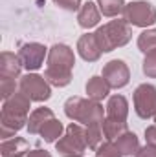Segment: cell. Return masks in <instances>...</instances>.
<instances>
[{"mask_svg":"<svg viewBox=\"0 0 156 157\" xmlns=\"http://www.w3.org/2000/svg\"><path fill=\"white\" fill-rule=\"evenodd\" d=\"M30 102L31 99L24 91L13 93L9 99H4L2 102V113H0V135L2 141L9 139L17 132H20L24 126H28V115H30Z\"/></svg>","mask_w":156,"mask_h":157,"instance_id":"cell-1","label":"cell"},{"mask_svg":"<svg viewBox=\"0 0 156 157\" xmlns=\"http://www.w3.org/2000/svg\"><path fill=\"white\" fill-rule=\"evenodd\" d=\"M74 66H76L74 49L66 44H53L48 51L44 78L55 88H64L72 82Z\"/></svg>","mask_w":156,"mask_h":157,"instance_id":"cell-2","label":"cell"},{"mask_svg":"<svg viewBox=\"0 0 156 157\" xmlns=\"http://www.w3.org/2000/svg\"><path fill=\"white\" fill-rule=\"evenodd\" d=\"M94 35H96V40H97L101 51L110 53V51H114L117 48H123L130 42L132 29L125 18H116V20H110V22L99 26Z\"/></svg>","mask_w":156,"mask_h":157,"instance_id":"cell-3","label":"cell"},{"mask_svg":"<svg viewBox=\"0 0 156 157\" xmlns=\"http://www.w3.org/2000/svg\"><path fill=\"white\" fill-rule=\"evenodd\" d=\"M64 115L79 124H97L103 122V106L97 101L83 99V97H70L64 102Z\"/></svg>","mask_w":156,"mask_h":157,"instance_id":"cell-4","label":"cell"},{"mask_svg":"<svg viewBox=\"0 0 156 157\" xmlns=\"http://www.w3.org/2000/svg\"><path fill=\"white\" fill-rule=\"evenodd\" d=\"M55 148L61 157H83L88 148L84 128L79 122H70L64 135L55 143Z\"/></svg>","mask_w":156,"mask_h":157,"instance_id":"cell-5","label":"cell"},{"mask_svg":"<svg viewBox=\"0 0 156 157\" xmlns=\"http://www.w3.org/2000/svg\"><path fill=\"white\" fill-rule=\"evenodd\" d=\"M123 18L136 28H149L156 22V7L147 0H136L125 6Z\"/></svg>","mask_w":156,"mask_h":157,"instance_id":"cell-6","label":"cell"},{"mask_svg":"<svg viewBox=\"0 0 156 157\" xmlns=\"http://www.w3.org/2000/svg\"><path fill=\"white\" fill-rule=\"evenodd\" d=\"M18 90L24 91L33 102H44L51 97V84L37 73H26L18 80Z\"/></svg>","mask_w":156,"mask_h":157,"instance_id":"cell-7","label":"cell"},{"mask_svg":"<svg viewBox=\"0 0 156 157\" xmlns=\"http://www.w3.org/2000/svg\"><path fill=\"white\" fill-rule=\"evenodd\" d=\"M134 112L140 119H151L156 115V86L153 84H140L132 95Z\"/></svg>","mask_w":156,"mask_h":157,"instance_id":"cell-8","label":"cell"},{"mask_svg":"<svg viewBox=\"0 0 156 157\" xmlns=\"http://www.w3.org/2000/svg\"><path fill=\"white\" fill-rule=\"evenodd\" d=\"M46 57H48V49L46 46H42L39 42H26L18 49V59L22 62V68L28 71L40 70Z\"/></svg>","mask_w":156,"mask_h":157,"instance_id":"cell-9","label":"cell"},{"mask_svg":"<svg viewBox=\"0 0 156 157\" xmlns=\"http://www.w3.org/2000/svg\"><path fill=\"white\" fill-rule=\"evenodd\" d=\"M101 77L109 82L110 88L119 90V88H125L129 84V80H130V70H129V66L123 60L114 59V60H110V62H107L103 66V75Z\"/></svg>","mask_w":156,"mask_h":157,"instance_id":"cell-10","label":"cell"},{"mask_svg":"<svg viewBox=\"0 0 156 157\" xmlns=\"http://www.w3.org/2000/svg\"><path fill=\"white\" fill-rule=\"evenodd\" d=\"M77 51H79V55H81V59L86 60V62H96V60H99V57H101V53H103L101 48H99V44H97V40H96V35H94V33H86V35L79 37Z\"/></svg>","mask_w":156,"mask_h":157,"instance_id":"cell-11","label":"cell"},{"mask_svg":"<svg viewBox=\"0 0 156 157\" xmlns=\"http://www.w3.org/2000/svg\"><path fill=\"white\" fill-rule=\"evenodd\" d=\"M22 71V62L18 55L11 51H2L0 55V78H18Z\"/></svg>","mask_w":156,"mask_h":157,"instance_id":"cell-12","label":"cell"},{"mask_svg":"<svg viewBox=\"0 0 156 157\" xmlns=\"http://www.w3.org/2000/svg\"><path fill=\"white\" fill-rule=\"evenodd\" d=\"M101 20V11L97 7L96 2H86L81 6V9L77 11V24L83 29H90L96 28Z\"/></svg>","mask_w":156,"mask_h":157,"instance_id":"cell-13","label":"cell"},{"mask_svg":"<svg viewBox=\"0 0 156 157\" xmlns=\"http://www.w3.org/2000/svg\"><path fill=\"white\" fill-rule=\"evenodd\" d=\"M30 152V143L22 137H11L4 139L0 144L2 157H26Z\"/></svg>","mask_w":156,"mask_h":157,"instance_id":"cell-14","label":"cell"},{"mask_svg":"<svg viewBox=\"0 0 156 157\" xmlns=\"http://www.w3.org/2000/svg\"><path fill=\"white\" fill-rule=\"evenodd\" d=\"M129 102L123 95H112L107 102V117L114 121H127Z\"/></svg>","mask_w":156,"mask_h":157,"instance_id":"cell-15","label":"cell"},{"mask_svg":"<svg viewBox=\"0 0 156 157\" xmlns=\"http://www.w3.org/2000/svg\"><path fill=\"white\" fill-rule=\"evenodd\" d=\"M109 93H110V86H109V82L103 77L96 75V77L88 78V82H86V95H88V99L99 102V101L107 99Z\"/></svg>","mask_w":156,"mask_h":157,"instance_id":"cell-16","label":"cell"},{"mask_svg":"<svg viewBox=\"0 0 156 157\" xmlns=\"http://www.w3.org/2000/svg\"><path fill=\"white\" fill-rule=\"evenodd\" d=\"M53 112L50 110V108H37V110H33L31 113H30V117H28V132L31 133V135H37L40 133V130H42V126L50 121V119H53Z\"/></svg>","mask_w":156,"mask_h":157,"instance_id":"cell-17","label":"cell"},{"mask_svg":"<svg viewBox=\"0 0 156 157\" xmlns=\"http://www.w3.org/2000/svg\"><path fill=\"white\" fill-rule=\"evenodd\" d=\"M116 146L119 148V152L123 154V155L127 157H132L138 154V150H140V141H138V135L136 133H132V132H125L123 135H119L116 141Z\"/></svg>","mask_w":156,"mask_h":157,"instance_id":"cell-18","label":"cell"},{"mask_svg":"<svg viewBox=\"0 0 156 157\" xmlns=\"http://www.w3.org/2000/svg\"><path fill=\"white\" fill-rule=\"evenodd\" d=\"M64 126H63V122L59 121V119H50L44 126H42V130H40V137H42V141L44 143H57L63 135H64Z\"/></svg>","mask_w":156,"mask_h":157,"instance_id":"cell-19","label":"cell"},{"mask_svg":"<svg viewBox=\"0 0 156 157\" xmlns=\"http://www.w3.org/2000/svg\"><path fill=\"white\" fill-rule=\"evenodd\" d=\"M125 132H129L127 121H114V119H109V117L103 121V133H105L107 141H116Z\"/></svg>","mask_w":156,"mask_h":157,"instance_id":"cell-20","label":"cell"},{"mask_svg":"<svg viewBox=\"0 0 156 157\" xmlns=\"http://www.w3.org/2000/svg\"><path fill=\"white\" fill-rule=\"evenodd\" d=\"M101 15L103 17H109V18H114L123 15V9H125V0H97L96 2Z\"/></svg>","mask_w":156,"mask_h":157,"instance_id":"cell-21","label":"cell"},{"mask_svg":"<svg viewBox=\"0 0 156 157\" xmlns=\"http://www.w3.org/2000/svg\"><path fill=\"white\" fill-rule=\"evenodd\" d=\"M84 133H86V144L90 150H97V146L103 143V122H97V124H88L84 126Z\"/></svg>","mask_w":156,"mask_h":157,"instance_id":"cell-22","label":"cell"},{"mask_svg":"<svg viewBox=\"0 0 156 157\" xmlns=\"http://www.w3.org/2000/svg\"><path fill=\"white\" fill-rule=\"evenodd\" d=\"M138 49L142 53H149L156 49V29H145L138 35Z\"/></svg>","mask_w":156,"mask_h":157,"instance_id":"cell-23","label":"cell"},{"mask_svg":"<svg viewBox=\"0 0 156 157\" xmlns=\"http://www.w3.org/2000/svg\"><path fill=\"white\" fill-rule=\"evenodd\" d=\"M96 157H123V154L119 152V148L116 146L114 141H105L97 146Z\"/></svg>","mask_w":156,"mask_h":157,"instance_id":"cell-24","label":"cell"},{"mask_svg":"<svg viewBox=\"0 0 156 157\" xmlns=\"http://www.w3.org/2000/svg\"><path fill=\"white\" fill-rule=\"evenodd\" d=\"M143 73L149 78H156V49L145 53V59H143Z\"/></svg>","mask_w":156,"mask_h":157,"instance_id":"cell-25","label":"cell"},{"mask_svg":"<svg viewBox=\"0 0 156 157\" xmlns=\"http://www.w3.org/2000/svg\"><path fill=\"white\" fill-rule=\"evenodd\" d=\"M17 93V78H0V95L2 99H9Z\"/></svg>","mask_w":156,"mask_h":157,"instance_id":"cell-26","label":"cell"},{"mask_svg":"<svg viewBox=\"0 0 156 157\" xmlns=\"http://www.w3.org/2000/svg\"><path fill=\"white\" fill-rule=\"evenodd\" d=\"M53 4L64 11H79L81 9V0H53Z\"/></svg>","mask_w":156,"mask_h":157,"instance_id":"cell-27","label":"cell"},{"mask_svg":"<svg viewBox=\"0 0 156 157\" xmlns=\"http://www.w3.org/2000/svg\"><path fill=\"white\" fill-rule=\"evenodd\" d=\"M134 157H156V146L153 144H145L143 148L138 150V154Z\"/></svg>","mask_w":156,"mask_h":157,"instance_id":"cell-28","label":"cell"},{"mask_svg":"<svg viewBox=\"0 0 156 157\" xmlns=\"http://www.w3.org/2000/svg\"><path fill=\"white\" fill-rule=\"evenodd\" d=\"M145 141H147V144L156 146V124L149 126V128L145 130Z\"/></svg>","mask_w":156,"mask_h":157,"instance_id":"cell-29","label":"cell"},{"mask_svg":"<svg viewBox=\"0 0 156 157\" xmlns=\"http://www.w3.org/2000/svg\"><path fill=\"white\" fill-rule=\"evenodd\" d=\"M26 157H51V154H50V152H46V150H40V148H37V150L28 152V155H26Z\"/></svg>","mask_w":156,"mask_h":157,"instance_id":"cell-30","label":"cell"},{"mask_svg":"<svg viewBox=\"0 0 156 157\" xmlns=\"http://www.w3.org/2000/svg\"><path fill=\"white\" fill-rule=\"evenodd\" d=\"M154 122H156V115H154Z\"/></svg>","mask_w":156,"mask_h":157,"instance_id":"cell-31","label":"cell"}]
</instances>
